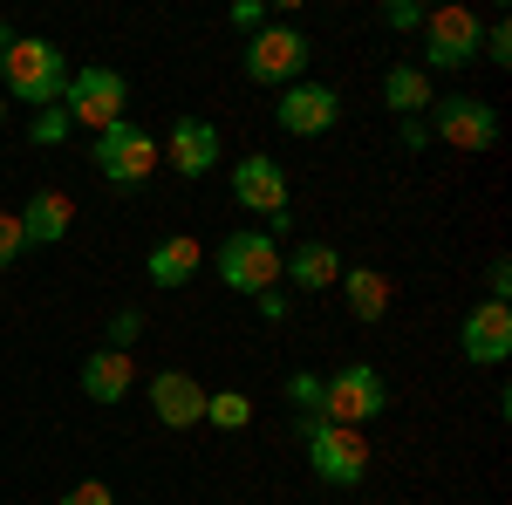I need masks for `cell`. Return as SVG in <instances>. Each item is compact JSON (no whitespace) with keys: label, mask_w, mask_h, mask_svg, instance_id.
Instances as JSON below:
<instances>
[{"label":"cell","mask_w":512,"mask_h":505,"mask_svg":"<svg viewBox=\"0 0 512 505\" xmlns=\"http://www.w3.org/2000/svg\"><path fill=\"white\" fill-rule=\"evenodd\" d=\"M0 89L21 103V110H55L62 89H69V55L41 35H21L0 55Z\"/></svg>","instance_id":"obj_1"},{"label":"cell","mask_w":512,"mask_h":505,"mask_svg":"<svg viewBox=\"0 0 512 505\" xmlns=\"http://www.w3.org/2000/svg\"><path fill=\"white\" fill-rule=\"evenodd\" d=\"M280 253H287V246H280L267 226H260V233H253V226H239V233L219 239V253H212V273H219L233 294H246V301H253V294L280 287Z\"/></svg>","instance_id":"obj_2"},{"label":"cell","mask_w":512,"mask_h":505,"mask_svg":"<svg viewBox=\"0 0 512 505\" xmlns=\"http://www.w3.org/2000/svg\"><path fill=\"white\" fill-rule=\"evenodd\" d=\"M308 35L301 28H287V21H267L260 35H246V55H239V69L253 89H294V82H308Z\"/></svg>","instance_id":"obj_3"},{"label":"cell","mask_w":512,"mask_h":505,"mask_svg":"<svg viewBox=\"0 0 512 505\" xmlns=\"http://www.w3.org/2000/svg\"><path fill=\"white\" fill-rule=\"evenodd\" d=\"M89 157H96V171H103V185H117V192H137V185H151V171L164 164L158 137L144 130L137 117L110 123L96 144H89Z\"/></svg>","instance_id":"obj_4"},{"label":"cell","mask_w":512,"mask_h":505,"mask_svg":"<svg viewBox=\"0 0 512 505\" xmlns=\"http://www.w3.org/2000/svg\"><path fill=\"white\" fill-rule=\"evenodd\" d=\"M62 110H69V123H76V130L103 137L110 123L130 117V82H123V69H103V62H89V69H69Z\"/></svg>","instance_id":"obj_5"},{"label":"cell","mask_w":512,"mask_h":505,"mask_svg":"<svg viewBox=\"0 0 512 505\" xmlns=\"http://www.w3.org/2000/svg\"><path fill=\"white\" fill-rule=\"evenodd\" d=\"M383 410H390V383H383V369H376V362H349V369H335L328 389H321V424L369 430Z\"/></svg>","instance_id":"obj_6"},{"label":"cell","mask_w":512,"mask_h":505,"mask_svg":"<svg viewBox=\"0 0 512 505\" xmlns=\"http://www.w3.org/2000/svg\"><path fill=\"white\" fill-rule=\"evenodd\" d=\"M301 444H308V471H315L321 485H362L369 478V437L362 430H342V424H321V417H301L294 430Z\"/></svg>","instance_id":"obj_7"},{"label":"cell","mask_w":512,"mask_h":505,"mask_svg":"<svg viewBox=\"0 0 512 505\" xmlns=\"http://www.w3.org/2000/svg\"><path fill=\"white\" fill-rule=\"evenodd\" d=\"M478 41H485V21L472 7H431L424 14V76H458L478 62Z\"/></svg>","instance_id":"obj_8"},{"label":"cell","mask_w":512,"mask_h":505,"mask_svg":"<svg viewBox=\"0 0 512 505\" xmlns=\"http://www.w3.org/2000/svg\"><path fill=\"white\" fill-rule=\"evenodd\" d=\"M424 123H431L437 144H451V151H465V157L499 144V110H492L485 96H437Z\"/></svg>","instance_id":"obj_9"},{"label":"cell","mask_w":512,"mask_h":505,"mask_svg":"<svg viewBox=\"0 0 512 505\" xmlns=\"http://www.w3.org/2000/svg\"><path fill=\"white\" fill-rule=\"evenodd\" d=\"M233 205H239V212H253V219L287 212V164L267 157V151H246L233 164Z\"/></svg>","instance_id":"obj_10"},{"label":"cell","mask_w":512,"mask_h":505,"mask_svg":"<svg viewBox=\"0 0 512 505\" xmlns=\"http://www.w3.org/2000/svg\"><path fill=\"white\" fill-rule=\"evenodd\" d=\"M274 123L287 137H328V130L342 123V96H335L328 82H294V89H280Z\"/></svg>","instance_id":"obj_11"},{"label":"cell","mask_w":512,"mask_h":505,"mask_svg":"<svg viewBox=\"0 0 512 505\" xmlns=\"http://www.w3.org/2000/svg\"><path fill=\"white\" fill-rule=\"evenodd\" d=\"M158 151H164V164H171L178 178H212L226 144H219V123H205V117H178L171 130H164Z\"/></svg>","instance_id":"obj_12"},{"label":"cell","mask_w":512,"mask_h":505,"mask_svg":"<svg viewBox=\"0 0 512 505\" xmlns=\"http://www.w3.org/2000/svg\"><path fill=\"white\" fill-rule=\"evenodd\" d=\"M144 396H151V417H158L164 430H198L205 424V383H198L192 369H158V376L144 383Z\"/></svg>","instance_id":"obj_13"},{"label":"cell","mask_w":512,"mask_h":505,"mask_svg":"<svg viewBox=\"0 0 512 505\" xmlns=\"http://www.w3.org/2000/svg\"><path fill=\"white\" fill-rule=\"evenodd\" d=\"M458 355L465 362H478V369H499L512 355V308L506 301H478L472 314H465V328H458Z\"/></svg>","instance_id":"obj_14"},{"label":"cell","mask_w":512,"mask_h":505,"mask_svg":"<svg viewBox=\"0 0 512 505\" xmlns=\"http://www.w3.org/2000/svg\"><path fill=\"white\" fill-rule=\"evenodd\" d=\"M342 280V253L328 239H301L294 253H280V287L287 294H328Z\"/></svg>","instance_id":"obj_15"},{"label":"cell","mask_w":512,"mask_h":505,"mask_svg":"<svg viewBox=\"0 0 512 505\" xmlns=\"http://www.w3.org/2000/svg\"><path fill=\"white\" fill-rule=\"evenodd\" d=\"M14 219H21L28 246H62V239H69V226H76V198L55 192V185H41V192L28 198V205H21Z\"/></svg>","instance_id":"obj_16"},{"label":"cell","mask_w":512,"mask_h":505,"mask_svg":"<svg viewBox=\"0 0 512 505\" xmlns=\"http://www.w3.org/2000/svg\"><path fill=\"white\" fill-rule=\"evenodd\" d=\"M130 389H137V362H130L123 349H89L82 355V396H89V403L110 410V403H123Z\"/></svg>","instance_id":"obj_17"},{"label":"cell","mask_w":512,"mask_h":505,"mask_svg":"<svg viewBox=\"0 0 512 505\" xmlns=\"http://www.w3.org/2000/svg\"><path fill=\"white\" fill-rule=\"evenodd\" d=\"M198 239L192 233H164L158 246H151V260H144V273H151V287H164V294H178L185 280H198Z\"/></svg>","instance_id":"obj_18"},{"label":"cell","mask_w":512,"mask_h":505,"mask_svg":"<svg viewBox=\"0 0 512 505\" xmlns=\"http://www.w3.org/2000/svg\"><path fill=\"white\" fill-rule=\"evenodd\" d=\"M383 103L396 110V123L403 117H431L437 89H431V76H424L417 62H390V69H383Z\"/></svg>","instance_id":"obj_19"},{"label":"cell","mask_w":512,"mask_h":505,"mask_svg":"<svg viewBox=\"0 0 512 505\" xmlns=\"http://www.w3.org/2000/svg\"><path fill=\"white\" fill-rule=\"evenodd\" d=\"M342 301H349V314L355 321H383L390 314V273L383 267H342Z\"/></svg>","instance_id":"obj_20"},{"label":"cell","mask_w":512,"mask_h":505,"mask_svg":"<svg viewBox=\"0 0 512 505\" xmlns=\"http://www.w3.org/2000/svg\"><path fill=\"white\" fill-rule=\"evenodd\" d=\"M205 424L212 430H246L253 424V403L239 389H205Z\"/></svg>","instance_id":"obj_21"},{"label":"cell","mask_w":512,"mask_h":505,"mask_svg":"<svg viewBox=\"0 0 512 505\" xmlns=\"http://www.w3.org/2000/svg\"><path fill=\"white\" fill-rule=\"evenodd\" d=\"M76 137V123H69V110L55 103V110H35V123H28V144H41V151H62Z\"/></svg>","instance_id":"obj_22"},{"label":"cell","mask_w":512,"mask_h":505,"mask_svg":"<svg viewBox=\"0 0 512 505\" xmlns=\"http://www.w3.org/2000/svg\"><path fill=\"white\" fill-rule=\"evenodd\" d=\"M321 389H328V376H315V369H294V376H287V403H294L301 417H321Z\"/></svg>","instance_id":"obj_23"},{"label":"cell","mask_w":512,"mask_h":505,"mask_svg":"<svg viewBox=\"0 0 512 505\" xmlns=\"http://www.w3.org/2000/svg\"><path fill=\"white\" fill-rule=\"evenodd\" d=\"M137 335H144V314H137V308H117V314H110V328H103V349H123V355H130V342H137Z\"/></svg>","instance_id":"obj_24"},{"label":"cell","mask_w":512,"mask_h":505,"mask_svg":"<svg viewBox=\"0 0 512 505\" xmlns=\"http://www.w3.org/2000/svg\"><path fill=\"white\" fill-rule=\"evenodd\" d=\"M478 62L512 69V28H506V21H492V28H485V41H478Z\"/></svg>","instance_id":"obj_25"},{"label":"cell","mask_w":512,"mask_h":505,"mask_svg":"<svg viewBox=\"0 0 512 505\" xmlns=\"http://www.w3.org/2000/svg\"><path fill=\"white\" fill-rule=\"evenodd\" d=\"M383 28H390V35H417V28H424V7H417V0H390V7H383Z\"/></svg>","instance_id":"obj_26"},{"label":"cell","mask_w":512,"mask_h":505,"mask_svg":"<svg viewBox=\"0 0 512 505\" xmlns=\"http://www.w3.org/2000/svg\"><path fill=\"white\" fill-rule=\"evenodd\" d=\"M21 253H28V233H21V219H14V212H0V273L14 267Z\"/></svg>","instance_id":"obj_27"},{"label":"cell","mask_w":512,"mask_h":505,"mask_svg":"<svg viewBox=\"0 0 512 505\" xmlns=\"http://www.w3.org/2000/svg\"><path fill=\"white\" fill-rule=\"evenodd\" d=\"M226 21H233L239 35H260V28H267V0H239V7L226 14Z\"/></svg>","instance_id":"obj_28"},{"label":"cell","mask_w":512,"mask_h":505,"mask_svg":"<svg viewBox=\"0 0 512 505\" xmlns=\"http://www.w3.org/2000/svg\"><path fill=\"white\" fill-rule=\"evenodd\" d=\"M62 505H117V492H110L103 478H82L76 492H62Z\"/></svg>","instance_id":"obj_29"},{"label":"cell","mask_w":512,"mask_h":505,"mask_svg":"<svg viewBox=\"0 0 512 505\" xmlns=\"http://www.w3.org/2000/svg\"><path fill=\"white\" fill-rule=\"evenodd\" d=\"M512 294V260H492L485 267V301H506Z\"/></svg>","instance_id":"obj_30"},{"label":"cell","mask_w":512,"mask_h":505,"mask_svg":"<svg viewBox=\"0 0 512 505\" xmlns=\"http://www.w3.org/2000/svg\"><path fill=\"white\" fill-rule=\"evenodd\" d=\"M396 144H403V151H424V144H431V123H424V117H403V123H396Z\"/></svg>","instance_id":"obj_31"},{"label":"cell","mask_w":512,"mask_h":505,"mask_svg":"<svg viewBox=\"0 0 512 505\" xmlns=\"http://www.w3.org/2000/svg\"><path fill=\"white\" fill-rule=\"evenodd\" d=\"M253 301H260L267 321H287V308H294V294H287V287H267V294H253Z\"/></svg>","instance_id":"obj_32"},{"label":"cell","mask_w":512,"mask_h":505,"mask_svg":"<svg viewBox=\"0 0 512 505\" xmlns=\"http://www.w3.org/2000/svg\"><path fill=\"white\" fill-rule=\"evenodd\" d=\"M14 41H21V35H14V28H7V21H0V55H7V48H14Z\"/></svg>","instance_id":"obj_33"},{"label":"cell","mask_w":512,"mask_h":505,"mask_svg":"<svg viewBox=\"0 0 512 505\" xmlns=\"http://www.w3.org/2000/svg\"><path fill=\"white\" fill-rule=\"evenodd\" d=\"M0 117H7V110H0Z\"/></svg>","instance_id":"obj_34"}]
</instances>
